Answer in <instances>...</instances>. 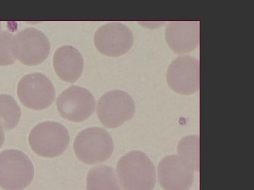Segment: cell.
Wrapping results in <instances>:
<instances>
[{
  "instance_id": "cell-19",
  "label": "cell",
  "mask_w": 254,
  "mask_h": 190,
  "mask_svg": "<svg viewBox=\"0 0 254 190\" xmlns=\"http://www.w3.org/2000/svg\"><path fill=\"white\" fill-rule=\"evenodd\" d=\"M0 31H1V23H0Z\"/></svg>"
},
{
  "instance_id": "cell-4",
  "label": "cell",
  "mask_w": 254,
  "mask_h": 190,
  "mask_svg": "<svg viewBox=\"0 0 254 190\" xmlns=\"http://www.w3.org/2000/svg\"><path fill=\"white\" fill-rule=\"evenodd\" d=\"M28 142L36 154L43 157L54 158L63 154L67 149L70 136L63 125L46 121L33 128Z\"/></svg>"
},
{
  "instance_id": "cell-15",
  "label": "cell",
  "mask_w": 254,
  "mask_h": 190,
  "mask_svg": "<svg viewBox=\"0 0 254 190\" xmlns=\"http://www.w3.org/2000/svg\"><path fill=\"white\" fill-rule=\"evenodd\" d=\"M199 137L190 135L184 137L177 147V156L182 166L192 172L199 171Z\"/></svg>"
},
{
  "instance_id": "cell-12",
  "label": "cell",
  "mask_w": 254,
  "mask_h": 190,
  "mask_svg": "<svg viewBox=\"0 0 254 190\" xmlns=\"http://www.w3.org/2000/svg\"><path fill=\"white\" fill-rule=\"evenodd\" d=\"M158 176L165 190H189L194 181L193 172L182 166L177 155H170L160 161Z\"/></svg>"
},
{
  "instance_id": "cell-18",
  "label": "cell",
  "mask_w": 254,
  "mask_h": 190,
  "mask_svg": "<svg viewBox=\"0 0 254 190\" xmlns=\"http://www.w3.org/2000/svg\"><path fill=\"white\" fill-rule=\"evenodd\" d=\"M4 128H3L2 125H1V122H0V148L2 146L4 142Z\"/></svg>"
},
{
  "instance_id": "cell-5",
  "label": "cell",
  "mask_w": 254,
  "mask_h": 190,
  "mask_svg": "<svg viewBox=\"0 0 254 190\" xmlns=\"http://www.w3.org/2000/svg\"><path fill=\"white\" fill-rule=\"evenodd\" d=\"M97 113L103 126L108 128H118L133 118L135 103L126 92L109 91L98 100Z\"/></svg>"
},
{
  "instance_id": "cell-1",
  "label": "cell",
  "mask_w": 254,
  "mask_h": 190,
  "mask_svg": "<svg viewBox=\"0 0 254 190\" xmlns=\"http://www.w3.org/2000/svg\"><path fill=\"white\" fill-rule=\"evenodd\" d=\"M117 175L125 190H153L156 184L154 165L141 151L124 155L117 165Z\"/></svg>"
},
{
  "instance_id": "cell-14",
  "label": "cell",
  "mask_w": 254,
  "mask_h": 190,
  "mask_svg": "<svg viewBox=\"0 0 254 190\" xmlns=\"http://www.w3.org/2000/svg\"><path fill=\"white\" fill-rule=\"evenodd\" d=\"M87 190H123L118 175L109 166H98L90 170L86 178Z\"/></svg>"
},
{
  "instance_id": "cell-6",
  "label": "cell",
  "mask_w": 254,
  "mask_h": 190,
  "mask_svg": "<svg viewBox=\"0 0 254 190\" xmlns=\"http://www.w3.org/2000/svg\"><path fill=\"white\" fill-rule=\"evenodd\" d=\"M13 51L16 59L23 64L35 66L43 62L48 57L50 41L39 30L27 28L14 36Z\"/></svg>"
},
{
  "instance_id": "cell-11",
  "label": "cell",
  "mask_w": 254,
  "mask_h": 190,
  "mask_svg": "<svg viewBox=\"0 0 254 190\" xmlns=\"http://www.w3.org/2000/svg\"><path fill=\"white\" fill-rule=\"evenodd\" d=\"M165 38L169 47L177 54H187L199 45L198 21H173L168 23Z\"/></svg>"
},
{
  "instance_id": "cell-17",
  "label": "cell",
  "mask_w": 254,
  "mask_h": 190,
  "mask_svg": "<svg viewBox=\"0 0 254 190\" xmlns=\"http://www.w3.org/2000/svg\"><path fill=\"white\" fill-rule=\"evenodd\" d=\"M14 35L6 31H0V66L12 64L16 61L13 51Z\"/></svg>"
},
{
  "instance_id": "cell-3",
  "label": "cell",
  "mask_w": 254,
  "mask_h": 190,
  "mask_svg": "<svg viewBox=\"0 0 254 190\" xmlns=\"http://www.w3.org/2000/svg\"><path fill=\"white\" fill-rule=\"evenodd\" d=\"M75 154L82 162L98 164L108 161L114 151V142L103 128L92 127L82 131L73 143Z\"/></svg>"
},
{
  "instance_id": "cell-9",
  "label": "cell",
  "mask_w": 254,
  "mask_h": 190,
  "mask_svg": "<svg viewBox=\"0 0 254 190\" xmlns=\"http://www.w3.org/2000/svg\"><path fill=\"white\" fill-rule=\"evenodd\" d=\"M167 81L179 94H193L199 90V61L190 56H179L169 66Z\"/></svg>"
},
{
  "instance_id": "cell-8",
  "label": "cell",
  "mask_w": 254,
  "mask_h": 190,
  "mask_svg": "<svg viewBox=\"0 0 254 190\" xmlns=\"http://www.w3.org/2000/svg\"><path fill=\"white\" fill-rule=\"evenodd\" d=\"M57 106L62 117L72 122H83L94 112L95 100L86 88L73 86L59 95Z\"/></svg>"
},
{
  "instance_id": "cell-2",
  "label": "cell",
  "mask_w": 254,
  "mask_h": 190,
  "mask_svg": "<svg viewBox=\"0 0 254 190\" xmlns=\"http://www.w3.org/2000/svg\"><path fill=\"white\" fill-rule=\"evenodd\" d=\"M35 170L29 157L16 149L0 152V187L4 190H23L33 181Z\"/></svg>"
},
{
  "instance_id": "cell-7",
  "label": "cell",
  "mask_w": 254,
  "mask_h": 190,
  "mask_svg": "<svg viewBox=\"0 0 254 190\" xmlns=\"http://www.w3.org/2000/svg\"><path fill=\"white\" fill-rule=\"evenodd\" d=\"M18 99L28 109L42 110L49 107L55 98V89L45 75L31 73L23 76L17 87Z\"/></svg>"
},
{
  "instance_id": "cell-13",
  "label": "cell",
  "mask_w": 254,
  "mask_h": 190,
  "mask_svg": "<svg viewBox=\"0 0 254 190\" xmlns=\"http://www.w3.org/2000/svg\"><path fill=\"white\" fill-rule=\"evenodd\" d=\"M53 66L57 75L64 81L73 83L81 77L84 67L83 56L72 46H62L55 51Z\"/></svg>"
},
{
  "instance_id": "cell-10",
  "label": "cell",
  "mask_w": 254,
  "mask_h": 190,
  "mask_svg": "<svg viewBox=\"0 0 254 190\" xmlns=\"http://www.w3.org/2000/svg\"><path fill=\"white\" fill-rule=\"evenodd\" d=\"M94 43L101 54L116 57L126 54L131 49L133 43V33L123 23H106L95 33Z\"/></svg>"
},
{
  "instance_id": "cell-16",
  "label": "cell",
  "mask_w": 254,
  "mask_h": 190,
  "mask_svg": "<svg viewBox=\"0 0 254 190\" xmlns=\"http://www.w3.org/2000/svg\"><path fill=\"white\" fill-rule=\"evenodd\" d=\"M21 111L12 96L0 95V122L5 131H11L21 119Z\"/></svg>"
}]
</instances>
